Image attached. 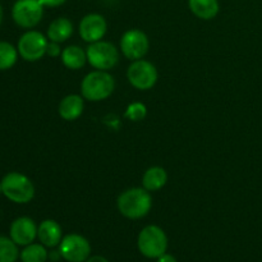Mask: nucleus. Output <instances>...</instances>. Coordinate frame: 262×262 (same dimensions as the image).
<instances>
[{"mask_svg": "<svg viewBox=\"0 0 262 262\" xmlns=\"http://www.w3.org/2000/svg\"><path fill=\"white\" fill-rule=\"evenodd\" d=\"M19 251L12 238L0 235V262H15Z\"/></svg>", "mask_w": 262, "mask_h": 262, "instance_id": "obj_21", "label": "nucleus"}, {"mask_svg": "<svg viewBox=\"0 0 262 262\" xmlns=\"http://www.w3.org/2000/svg\"><path fill=\"white\" fill-rule=\"evenodd\" d=\"M158 69L155 68L152 63L143 59L132 61L127 71L128 82L132 84L135 89L146 91V90L152 89L158 82Z\"/></svg>", "mask_w": 262, "mask_h": 262, "instance_id": "obj_6", "label": "nucleus"}, {"mask_svg": "<svg viewBox=\"0 0 262 262\" xmlns=\"http://www.w3.org/2000/svg\"><path fill=\"white\" fill-rule=\"evenodd\" d=\"M137 247L141 255L147 258H159L166 253L168 237L158 225H148L138 234Z\"/></svg>", "mask_w": 262, "mask_h": 262, "instance_id": "obj_4", "label": "nucleus"}, {"mask_svg": "<svg viewBox=\"0 0 262 262\" xmlns=\"http://www.w3.org/2000/svg\"><path fill=\"white\" fill-rule=\"evenodd\" d=\"M117 205L123 216L130 220H138L150 212L152 197L145 188H129L119 194Z\"/></svg>", "mask_w": 262, "mask_h": 262, "instance_id": "obj_1", "label": "nucleus"}, {"mask_svg": "<svg viewBox=\"0 0 262 262\" xmlns=\"http://www.w3.org/2000/svg\"><path fill=\"white\" fill-rule=\"evenodd\" d=\"M37 225L31 217L20 216L10 224L9 237L17 246H28L37 237Z\"/></svg>", "mask_w": 262, "mask_h": 262, "instance_id": "obj_12", "label": "nucleus"}, {"mask_svg": "<svg viewBox=\"0 0 262 262\" xmlns=\"http://www.w3.org/2000/svg\"><path fill=\"white\" fill-rule=\"evenodd\" d=\"M0 193H3V192H2V182H0Z\"/></svg>", "mask_w": 262, "mask_h": 262, "instance_id": "obj_28", "label": "nucleus"}, {"mask_svg": "<svg viewBox=\"0 0 262 262\" xmlns=\"http://www.w3.org/2000/svg\"><path fill=\"white\" fill-rule=\"evenodd\" d=\"M3 17H4V13H3V8H2V4H0V26H2V22H3Z\"/></svg>", "mask_w": 262, "mask_h": 262, "instance_id": "obj_27", "label": "nucleus"}, {"mask_svg": "<svg viewBox=\"0 0 262 262\" xmlns=\"http://www.w3.org/2000/svg\"><path fill=\"white\" fill-rule=\"evenodd\" d=\"M59 253L68 262H84L91 256V245L83 235H66L59 245Z\"/></svg>", "mask_w": 262, "mask_h": 262, "instance_id": "obj_9", "label": "nucleus"}, {"mask_svg": "<svg viewBox=\"0 0 262 262\" xmlns=\"http://www.w3.org/2000/svg\"><path fill=\"white\" fill-rule=\"evenodd\" d=\"M2 192L14 204H28L35 197V186L25 174L10 171L2 179Z\"/></svg>", "mask_w": 262, "mask_h": 262, "instance_id": "obj_3", "label": "nucleus"}, {"mask_svg": "<svg viewBox=\"0 0 262 262\" xmlns=\"http://www.w3.org/2000/svg\"><path fill=\"white\" fill-rule=\"evenodd\" d=\"M166 182H168V174L165 169L160 166L148 168L142 177V186L148 192L159 191L165 186Z\"/></svg>", "mask_w": 262, "mask_h": 262, "instance_id": "obj_17", "label": "nucleus"}, {"mask_svg": "<svg viewBox=\"0 0 262 262\" xmlns=\"http://www.w3.org/2000/svg\"><path fill=\"white\" fill-rule=\"evenodd\" d=\"M18 49L7 41H0V71H8L18 59Z\"/></svg>", "mask_w": 262, "mask_h": 262, "instance_id": "obj_20", "label": "nucleus"}, {"mask_svg": "<svg viewBox=\"0 0 262 262\" xmlns=\"http://www.w3.org/2000/svg\"><path fill=\"white\" fill-rule=\"evenodd\" d=\"M83 97L79 95H68L59 104V115L67 122L78 119L83 113Z\"/></svg>", "mask_w": 262, "mask_h": 262, "instance_id": "obj_14", "label": "nucleus"}, {"mask_svg": "<svg viewBox=\"0 0 262 262\" xmlns=\"http://www.w3.org/2000/svg\"><path fill=\"white\" fill-rule=\"evenodd\" d=\"M61 51L60 50V43L58 42H54V41H50L48 43V49H46V54L51 58H58L59 55H61Z\"/></svg>", "mask_w": 262, "mask_h": 262, "instance_id": "obj_23", "label": "nucleus"}, {"mask_svg": "<svg viewBox=\"0 0 262 262\" xmlns=\"http://www.w3.org/2000/svg\"><path fill=\"white\" fill-rule=\"evenodd\" d=\"M20 261L22 262H46L48 261L49 253L43 245H37V243H31V245L25 246L22 252L19 253Z\"/></svg>", "mask_w": 262, "mask_h": 262, "instance_id": "obj_19", "label": "nucleus"}, {"mask_svg": "<svg viewBox=\"0 0 262 262\" xmlns=\"http://www.w3.org/2000/svg\"><path fill=\"white\" fill-rule=\"evenodd\" d=\"M146 114H147V107L142 102H133V104L128 105L127 110H125V117L132 122H140V120L145 119Z\"/></svg>", "mask_w": 262, "mask_h": 262, "instance_id": "obj_22", "label": "nucleus"}, {"mask_svg": "<svg viewBox=\"0 0 262 262\" xmlns=\"http://www.w3.org/2000/svg\"><path fill=\"white\" fill-rule=\"evenodd\" d=\"M60 58L64 67H67L68 69L77 71V69H81L82 67L86 64L87 54L86 51H83V49H81L79 46L71 45L67 46L66 49H63Z\"/></svg>", "mask_w": 262, "mask_h": 262, "instance_id": "obj_18", "label": "nucleus"}, {"mask_svg": "<svg viewBox=\"0 0 262 262\" xmlns=\"http://www.w3.org/2000/svg\"><path fill=\"white\" fill-rule=\"evenodd\" d=\"M48 43V36L38 31L30 30L20 36L17 49L26 61H37L46 54Z\"/></svg>", "mask_w": 262, "mask_h": 262, "instance_id": "obj_8", "label": "nucleus"}, {"mask_svg": "<svg viewBox=\"0 0 262 262\" xmlns=\"http://www.w3.org/2000/svg\"><path fill=\"white\" fill-rule=\"evenodd\" d=\"M87 61L97 71H109L119 61V50L107 41H96L90 43L86 50Z\"/></svg>", "mask_w": 262, "mask_h": 262, "instance_id": "obj_5", "label": "nucleus"}, {"mask_svg": "<svg viewBox=\"0 0 262 262\" xmlns=\"http://www.w3.org/2000/svg\"><path fill=\"white\" fill-rule=\"evenodd\" d=\"M84 262H109L105 257L102 256H90Z\"/></svg>", "mask_w": 262, "mask_h": 262, "instance_id": "obj_26", "label": "nucleus"}, {"mask_svg": "<svg viewBox=\"0 0 262 262\" xmlns=\"http://www.w3.org/2000/svg\"><path fill=\"white\" fill-rule=\"evenodd\" d=\"M156 262H178L176 260V257L169 253H164L163 256H160L159 258H156Z\"/></svg>", "mask_w": 262, "mask_h": 262, "instance_id": "obj_25", "label": "nucleus"}, {"mask_svg": "<svg viewBox=\"0 0 262 262\" xmlns=\"http://www.w3.org/2000/svg\"><path fill=\"white\" fill-rule=\"evenodd\" d=\"M73 33V23L66 17H59L54 19L48 27V38L54 42L61 43L68 40Z\"/></svg>", "mask_w": 262, "mask_h": 262, "instance_id": "obj_15", "label": "nucleus"}, {"mask_svg": "<svg viewBox=\"0 0 262 262\" xmlns=\"http://www.w3.org/2000/svg\"><path fill=\"white\" fill-rule=\"evenodd\" d=\"M43 15V5L40 0H17L12 8V18L22 28H33Z\"/></svg>", "mask_w": 262, "mask_h": 262, "instance_id": "obj_7", "label": "nucleus"}, {"mask_svg": "<svg viewBox=\"0 0 262 262\" xmlns=\"http://www.w3.org/2000/svg\"><path fill=\"white\" fill-rule=\"evenodd\" d=\"M78 30L82 40L92 43L104 37L107 30V23L101 14L90 13L82 18Z\"/></svg>", "mask_w": 262, "mask_h": 262, "instance_id": "obj_11", "label": "nucleus"}, {"mask_svg": "<svg viewBox=\"0 0 262 262\" xmlns=\"http://www.w3.org/2000/svg\"><path fill=\"white\" fill-rule=\"evenodd\" d=\"M115 81L106 71H94L84 76L81 83L82 97L89 101H101L114 92Z\"/></svg>", "mask_w": 262, "mask_h": 262, "instance_id": "obj_2", "label": "nucleus"}, {"mask_svg": "<svg viewBox=\"0 0 262 262\" xmlns=\"http://www.w3.org/2000/svg\"><path fill=\"white\" fill-rule=\"evenodd\" d=\"M67 0H40L41 4L43 7H49V8H55L59 7V5H63Z\"/></svg>", "mask_w": 262, "mask_h": 262, "instance_id": "obj_24", "label": "nucleus"}, {"mask_svg": "<svg viewBox=\"0 0 262 262\" xmlns=\"http://www.w3.org/2000/svg\"><path fill=\"white\" fill-rule=\"evenodd\" d=\"M150 49L147 35L141 30H128L120 38V50L123 55L135 61L142 59Z\"/></svg>", "mask_w": 262, "mask_h": 262, "instance_id": "obj_10", "label": "nucleus"}, {"mask_svg": "<svg viewBox=\"0 0 262 262\" xmlns=\"http://www.w3.org/2000/svg\"><path fill=\"white\" fill-rule=\"evenodd\" d=\"M189 10L200 19H212L219 13V2L217 0H188Z\"/></svg>", "mask_w": 262, "mask_h": 262, "instance_id": "obj_16", "label": "nucleus"}, {"mask_svg": "<svg viewBox=\"0 0 262 262\" xmlns=\"http://www.w3.org/2000/svg\"><path fill=\"white\" fill-rule=\"evenodd\" d=\"M37 238L46 248H54L60 245L63 239L61 227L53 219H46L37 228Z\"/></svg>", "mask_w": 262, "mask_h": 262, "instance_id": "obj_13", "label": "nucleus"}]
</instances>
